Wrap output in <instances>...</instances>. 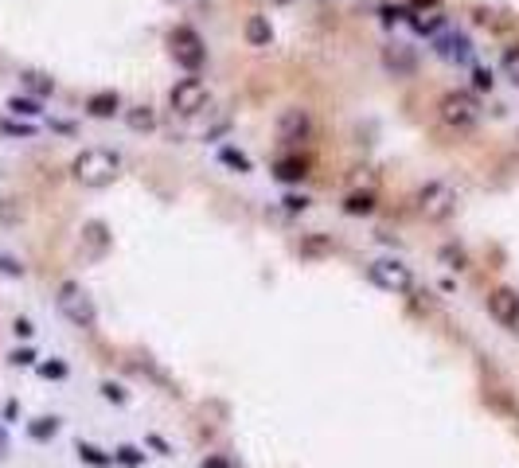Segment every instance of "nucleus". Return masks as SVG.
I'll use <instances>...</instances> for the list:
<instances>
[{
    "label": "nucleus",
    "instance_id": "1",
    "mask_svg": "<svg viewBox=\"0 0 519 468\" xmlns=\"http://www.w3.org/2000/svg\"><path fill=\"white\" fill-rule=\"evenodd\" d=\"M121 176V156L114 149H83L71 160V180L83 187H109Z\"/></svg>",
    "mask_w": 519,
    "mask_h": 468
},
{
    "label": "nucleus",
    "instance_id": "18",
    "mask_svg": "<svg viewBox=\"0 0 519 468\" xmlns=\"http://www.w3.org/2000/svg\"><path fill=\"white\" fill-rule=\"evenodd\" d=\"M277 176H281V180H305V160H281V164H277Z\"/></svg>",
    "mask_w": 519,
    "mask_h": 468
},
{
    "label": "nucleus",
    "instance_id": "10",
    "mask_svg": "<svg viewBox=\"0 0 519 468\" xmlns=\"http://www.w3.org/2000/svg\"><path fill=\"white\" fill-rule=\"evenodd\" d=\"M434 51L445 58V63H465V58L472 55V43H469V35L449 32V35H437L434 39Z\"/></svg>",
    "mask_w": 519,
    "mask_h": 468
},
{
    "label": "nucleus",
    "instance_id": "2",
    "mask_svg": "<svg viewBox=\"0 0 519 468\" xmlns=\"http://www.w3.org/2000/svg\"><path fill=\"white\" fill-rule=\"evenodd\" d=\"M457 203H460L457 187L445 184V180H434V184H426L418 192V215L426 218V223H445V218H453Z\"/></svg>",
    "mask_w": 519,
    "mask_h": 468
},
{
    "label": "nucleus",
    "instance_id": "28",
    "mask_svg": "<svg viewBox=\"0 0 519 468\" xmlns=\"http://www.w3.org/2000/svg\"><path fill=\"white\" fill-rule=\"evenodd\" d=\"M32 359H35L32 351H16V355H12V363H32Z\"/></svg>",
    "mask_w": 519,
    "mask_h": 468
},
{
    "label": "nucleus",
    "instance_id": "20",
    "mask_svg": "<svg viewBox=\"0 0 519 468\" xmlns=\"http://www.w3.org/2000/svg\"><path fill=\"white\" fill-rule=\"evenodd\" d=\"M55 429H59V421H55V418H39V421L32 426V437H51Z\"/></svg>",
    "mask_w": 519,
    "mask_h": 468
},
{
    "label": "nucleus",
    "instance_id": "5",
    "mask_svg": "<svg viewBox=\"0 0 519 468\" xmlns=\"http://www.w3.org/2000/svg\"><path fill=\"white\" fill-rule=\"evenodd\" d=\"M437 113H441V121L449 129H472L480 121V106L472 94L465 90H449L441 101H437Z\"/></svg>",
    "mask_w": 519,
    "mask_h": 468
},
{
    "label": "nucleus",
    "instance_id": "9",
    "mask_svg": "<svg viewBox=\"0 0 519 468\" xmlns=\"http://www.w3.org/2000/svg\"><path fill=\"white\" fill-rule=\"evenodd\" d=\"M309 133H312V117H309V109H301V106L281 109V117H277V137H281V141L297 144V141H305Z\"/></svg>",
    "mask_w": 519,
    "mask_h": 468
},
{
    "label": "nucleus",
    "instance_id": "3",
    "mask_svg": "<svg viewBox=\"0 0 519 468\" xmlns=\"http://www.w3.org/2000/svg\"><path fill=\"white\" fill-rule=\"evenodd\" d=\"M367 277L371 285H379L383 292H394V297H406V292H414V269L402 266L398 258H375L367 266Z\"/></svg>",
    "mask_w": 519,
    "mask_h": 468
},
{
    "label": "nucleus",
    "instance_id": "22",
    "mask_svg": "<svg viewBox=\"0 0 519 468\" xmlns=\"http://www.w3.org/2000/svg\"><path fill=\"white\" fill-rule=\"evenodd\" d=\"M492 70H472V86H477V90H492Z\"/></svg>",
    "mask_w": 519,
    "mask_h": 468
},
{
    "label": "nucleus",
    "instance_id": "11",
    "mask_svg": "<svg viewBox=\"0 0 519 468\" xmlns=\"http://www.w3.org/2000/svg\"><path fill=\"white\" fill-rule=\"evenodd\" d=\"M118 106H121L118 94L102 90V94H94V98L86 101V113H90V117H114V113H118Z\"/></svg>",
    "mask_w": 519,
    "mask_h": 468
},
{
    "label": "nucleus",
    "instance_id": "23",
    "mask_svg": "<svg viewBox=\"0 0 519 468\" xmlns=\"http://www.w3.org/2000/svg\"><path fill=\"white\" fill-rule=\"evenodd\" d=\"M118 460H121V464H141V452L126 445V449H118Z\"/></svg>",
    "mask_w": 519,
    "mask_h": 468
},
{
    "label": "nucleus",
    "instance_id": "13",
    "mask_svg": "<svg viewBox=\"0 0 519 468\" xmlns=\"http://www.w3.org/2000/svg\"><path fill=\"white\" fill-rule=\"evenodd\" d=\"M126 125H129V129H137V133H149V129L157 125V117H152V109H149V106H133V109L126 113Z\"/></svg>",
    "mask_w": 519,
    "mask_h": 468
},
{
    "label": "nucleus",
    "instance_id": "15",
    "mask_svg": "<svg viewBox=\"0 0 519 468\" xmlns=\"http://www.w3.org/2000/svg\"><path fill=\"white\" fill-rule=\"evenodd\" d=\"M8 109L16 117H39L43 109H39V101H32V98H8Z\"/></svg>",
    "mask_w": 519,
    "mask_h": 468
},
{
    "label": "nucleus",
    "instance_id": "29",
    "mask_svg": "<svg viewBox=\"0 0 519 468\" xmlns=\"http://www.w3.org/2000/svg\"><path fill=\"white\" fill-rule=\"evenodd\" d=\"M16 335H32V324H28V320H16Z\"/></svg>",
    "mask_w": 519,
    "mask_h": 468
},
{
    "label": "nucleus",
    "instance_id": "12",
    "mask_svg": "<svg viewBox=\"0 0 519 468\" xmlns=\"http://www.w3.org/2000/svg\"><path fill=\"white\" fill-rule=\"evenodd\" d=\"M246 39H250L254 47H269V39H274L269 20L266 16H250V20H246Z\"/></svg>",
    "mask_w": 519,
    "mask_h": 468
},
{
    "label": "nucleus",
    "instance_id": "31",
    "mask_svg": "<svg viewBox=\"0 0 519 468\" xmlns=\"http://www.w3.org/2000/svg\"><path fill=\"white\" fill-rule=\"evenodd\" d=\"M414 4H437V0H414Z\"/></svg>",
    "mask_w": 519,
    "mask_h": 468
},
{
    "label": "nucleus",
    "instance_id": "6",
    "mask_svg": "<svg viewBox=\"0 0 519 468\" xmlns=\"http://www.w3.org/2000/svg\"><path fill=\"white\" fill-rule=\"evenodd\" d=\"M168 43H172V58H176L184 70H200L203 67L207 47H203L200 32H192V27H176V32L168 35Z\"/></svg>",
    "mask_w": 519,
    "mask_h": 468
},
{
    "label": "nucleus",
    "instance_id": "14",
    "mask_svg": "<svg viewBox=\"0 0 519 468\" xmlns=\"http://www.w3.org/2000/svg\"><path fill=\"white\" fill-rule=\"evenodd\" d=\"M343 211H348V215H371V211H375V195L371 192L348 195V199H343Z\"/></svg>",
    "mask_w": 519,
    "mask_h": 468
},
{
    "label": "nucleus",
    "instance_id": "17",
    "mask_svg": "<svg viewBox=\"0 0 519 468\" xmlns=\"http://www.w3.org/2000/svg\"><path fill=\"white\" fill-rule=\"evenodd\" d=\"M219 160H223V164H231L235 172H250V156H243L238 149H223V152H219Z\"/></svg>",
    "mask_w": 519,
    "mask_h": 468
},
{
    "label": "nucleus",
    "instance_id": "21",
    "mask_svg": "<svg viewBox=\"0 0 519 468\" xmlns=\"http://www.w3.org/2000/svg\"><path fill=\"white\" fill-rule=\"evenodd\" d=\"M503 70H508V78L519 82V47H511L508 55H503Z\"/></svg>",
    "mask_w": 519,
    "mask_h": 468
},
{
    "label": "nucleus",
    "instance_id": "27",
    "mask_svg": "<svg viewBox=\"0 0 519 468\" xmlns=\"http://www.w3.org/2000/svg\"><path fill=\"white\" fill-rule=\"evenodd\" d=\"M43 375L59 378V375H67V367H63V363H43Z\"/></svg>",
    "mask_w": 519,
    "mask_h": 468
},
{
    "label": "nucleus",
    "instance_id": "8",
    "mask_svg": "<svg viewBox=\"0 0 519 468\" xmlns=\"http://www.w3.org/2000/svg\"><path fill=\"white\" fill-rule=\"evenodd\" d=\"M488 312L500 328H519V292L515 289H492L488 292Z\"/></svg>",
    "mask_w": 519,
    "mask_h": 468
},
{
    "label": "nucleus",
    "instance_id": "19",
    "mask_svg": "<svg viewBox=\"0 0 519 468\" xmlns=\"http://www.w3.org/2000/svg\"><path fill=\"white\" fill-rule=\"evenodd\" d=\"M78 452H83V460H90V464H114V457H102L94 445H78Z\"/></svg>",
    "mask_w": 519,
    "mask_h": 468
},
{
    "label": "nucleus",
    "instance_id": "4",
    "mask_svg": "<svg viewBox=\"0 0 519 468\" xmlns=\"http://www.w3.org/2000/svg\"><path fill=\"white\" fill-rule=\"evenodd\" d=\"M59 312L71 320V324H78V328H94L98 324V309H94V301H90V292L83 289V285H75V281H63L59 285Z\"/></svg>",
    "mask_w": 519,
    "mask_h": 468
},
{
    "label": "nucleus",
    "instance_id": "16",
    "mask_svg": "<svg viewBox=\"0 0 519 468\" xmlns=\"http://www.w3.org/2000/svg\"><path fill=\"white\" fill-rule=\"evenodd\" d=\"M24 86H28V90H35V94H51V90H55V82H51L47 75H35V70H24Z\"/></svg>",
    "mask_w": 519,
    "mask_h": 468
},
{
    "label": "nucleus",
    "instance_id": "25",
    "mask_svg": "<svg viewBox=\"0 0 519 468\" xmlns=\"http://www.w3.org/2000/svg\"><path fill=\"white\" fill-rule=\"evenodd\" d=\"M285 207H289V211H305V207H309V199H305V195H289Z\"/></svg>",
    "mask_w": 519,
    "mask_h": 468
},
{
    "label": "nucleus",
    "instance_id": "7",
    "mask_svg": "<svg viewBox=\"0 0 519 468\" xmlns=\"http://www.w3.org/2000/svg\"><path fill=\"white\" fill-rule=\"evenodd\" d=\"M203 106H207V82H203V78H180V82L172 86V109H176L180 117L200 113Z\"/></svg>",
    "mask_w": 519,
    "mask_h": 468
},
{
    "label": "nucleus",
    "instance_id": "24",
    "mask_svg": "<svg viewBox=\"0 0 519 468\" xmlns=\"http://www.w3.org/2000/svg\"><path fill=\"white\" fill-rule=\"evenodd\" d=\"M441 258H445V261H453V269H465V254H460V250H445Z\"/></svg>",
    "mask_w": 519,
    "mask_h": 468
},
{
    "label": "nucleus",
    "instance_id": "30",
    "mask_svg": "<svg viewBox=\"0 0 519 468\" xmlns=\"http://www.w3.org/2000/svg\"><path fill=\"white\" fill-rule=\"evenodd\" d=\"M269 4H293V0H269Z\"/></svg>",
    "mask_w": 519,
    "mask_h": 468
},
{
    "label": "nucleus",
    "instance_id": "26",
    "mask_svg": "<svg viewBox=\"0 0 519 468\" xmlns=\"http://www.w3.org/2000/svg\"><path fill=\"white\" fill-rule=\"evenodd\" d=\"M0 269H4V273H12V277H20V273H24V266H16L12 258H0Z\"/></svg>",
    "mask_w": 519,
    "mask_h": 468
}]
</instances>
